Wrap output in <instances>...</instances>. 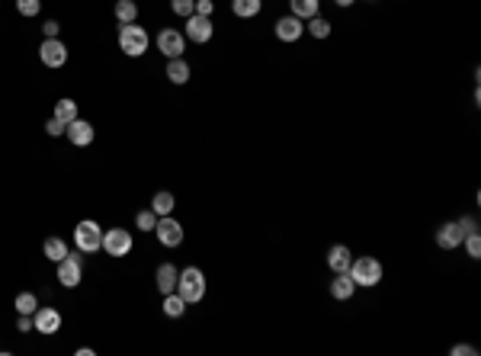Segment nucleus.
Returning <instances> with one entry per match:
<instances>
[{"label": "nucleus", "mask_w": 481, "mask_h": 356, "mask_svg": "<svg viewBox=\"0 0 481 356\" xmlns=\"http://www.w3.org/2000/svg\"><path fill=\"white\" fill-rule=\"evenodd\" d=\"M350 263H353V254H350L346 244H334V247L327 250V266H331L334 273H346Z\"/></svg>", "instance_id": "16"}, {"label": "nucleus", "mask_w": 481, "mask_h": 356, "mask_svg": "<svg viewBox=\"0 0 481 356\" xmlns=\"http://www.w3.org/2000/svg\"><path fill=\"white\" fill-rule=\"evenodd\" d=\"M135 225H138V231H154V225H158L154 209H142V212L135 215Z\"/></svg>", "instance_id": "28"}, {"label": "nucleus", "mask_w": 481, "mask_h": 356, "mask_svg": "<svg viewBox=\"0 0 481 356\" xmlns=\"http://www.w3.org/2000/svg\"><path fill=\"white\" fill-rule=\"evenodd\" d=\"M83 280V266H81V257L77 254H68L65 260H58V282L65 289H77Z\"/></svg>", "instance_id": "9"}, {"label": "nucleus", "mask_w": 481, "mask_h": 356, "mask_svg": "<svg viewBox=\"0 0 481 356\" xmlns=\"http://www.w3.org/2000/svg\"><path fill=\"white\" fill-rule=\"evenodd\" d=\"M13 305H16V311H20V315H36L39 299H36V292H20Z\"/></svg>", "instance_id": "27"}, {"label": "nucleus", "mask_w": 481, "mask_h": 356, "mask_svg": "<svg viewBox=\"0 0 481 356\" xmlns=\"http://www.w3.org/2000/svg\"><path fill=\"white\" fill-rule=\"evenodd\" d=\"M154 235H158V241L164 244V247H180L183 244V225L177 219H170V215H161L158 225H154Z\"/></svg>", "instance_id": "8"}, {"label": "nucleus", "mask_w": 481, "mask_h": 356, "mask_svg": "<svg viewBox=\"0 0 481 356\" xmlns=\"http://www.w3.org/2000/svg\"><path fill=\"white\" fill-rule=\"evenodd\" d=\"M116 20H119V26L135 23L138 20V4L135 0H116Z\"/></svg>", "instance_id": "22"}, {"label": "nucleus", "mask_w": 481, "mask_h": 356, "mask_svg": "<svg viewBox=\"0 0 481 356\" xmlns=\"http://www.w3.org/2000/svg\"><path fill=\"white\" fill-rule=\"evenodd\" d=\"M452 356H478V347H472V343H456Z\"/></svg>", "instance_id": "34"}, {"label": "nucleus", "mask_w": 481, "mask_h": 356, "mask_svg": "<svg viewBox=\"0 0 481 356\" xmlns=\"http://www.w3.org/2000/svg\"><path fill=\"white\" fill-rule=\"evenodd\" d=\"M212 10H215V4H212V0H196V13H199V16H212Z\"/></svg>", "instance_id": "36"}, {"label": "nucleus", "mask_w": 481, "mask_h": 356, "mask_svg": "<svg viewBox=\"0 0 481 356\" xmlns=\"http://www.w3.org/2000/svg\"><path fill=\"white\" fill-rule=\"evenodd\" d=\"M55 119H61V122H65V125H68V122H74L77 119V103H74V100H68V97H65V100H58V103H55Z\"/></svg>", "instance_id": "25"}, {"label": "nucleus", "mask_w": 481, "mask_h": 356, "mask_svg": "<svg viewBox=\"0 0 481 356\" xmlns=\"http://www.w3.org/2000/svg\"><path fill=\"white\" fill-rule=\"evenodd\" d=\"M462 228H459V221H443V225L436 228V247L443 250H456L459 244H462Z\"/></svg>", "instance_id": "14"}, {"label": "nucleus", "mask_w": 481, "mask_h": 356, "mask_svg": "<svg viewBox=\"0 0 481 356\" xmlns=\"http://www.w3.org/2000/svg\"><path fill=\"white\" fill-rule=\"evenodd\" d=\"M158 52H164L167 58H183V52H187V36H183L180 29H161Z\"/></svg>", "instance_id": "10"}, {"label": "nucleus", "mask_w": 481, "mask_h": 356, "mask_svg": "<svg viewBox=\"0 0 481 356\" xmlns=\"http://www.w3.org/2000/svg\"><path fill=\"white\" fill-rule=\"evenodd\" d=\"M289 10H292V16H299L302 23H305V20L318 16V10H321V0H289Z\"/></svg>", "instance_id": "18"}, {"label": "nucleus", "mask_w": 481, "mask_h": 356, "mask_svg": "<svg viewBox=\"0 0 481 356\" xmlns=\"http://www.w3.org/2000/svg\"><path fill=\"white\" fill-rule=\"evenodd\" d=\"M212 32H215V26H212L209 16H187V26H183V36H187V42H196V46H205L212 39Z\"/></svg>", "instance_id": "6"}, {"label": "nucleus", "mask_w": 481, "mask_h": 356, "mask_svg": "<svg viewBox=\"0 0 481 356\" xmlns=\"http://www.w3.org/2000/svg\"><path fill=\"white\" fill-rule=\"evenodd\" d=\"M350 280L356 282V286H363V289H372V286H379L382 282V263H379L376 257H353V263H350Z\"/></svg>", "instance_id": "1"}, {"label": "nucleus", "mask_w": 481, "mask_h": 356, "mask_svg": "<svg viewBox=\"0 0 481 356\" xmlns=\"http://www.w3.org/2000/svg\"><path fill=\"white\" fill-rule=\"evenodd\" d=\"M305 29H309V36H315V39H327L331 36V23L324 20V16H311V20H305Z\"/></svg>", "instance_id": "26"}, {"label": "nucleus", "mask_w": 481, "mask_h": 356, "mask_svg": "<svg viewBox=\"0 0 481 356\" xmlns=\"http://www.w3.org/2000/svg\"><path fill=\"white\" fill-rule=\"evenodd\" d=\"M32 331L58 334L61 331V311L58 308H36V315H32Z\"/></svg>", "instance_id": "12"}, {"label": "nucleus", "mask_w": 481, "mask_h": 356, "mask_svg": "<svg viewBox=\"0 0 481 356\" xmlns=\"http://www.w3.org/2000/svg\"><path fill=\"white\" fill-rule=\"evenodd\" d=\"M132 247H135V241H132V235H128L126 228H109V231H103V250L109 257H128Z\"/></svg>", "instance_id": "5"}, {"label": "nucleus", "mask_w": 481, "mask_h": 356, "mask_svg": "<svg viewBox=\"0 0 481 356\" xmlns=\"http://www.w3.org/2000/svg\"><path fill=\"white\" fill-rule=\"evenodd\" d=\"M74 244H77V250H81V254H97V250H103V228H100L93 219L77 221Z\"/></svg>", "instance_id": "4"}, {"label": "nucleus", "mask_w": 481, "mask_h": 356, "mask_svg": "<svg viewBox=\"0 0 481 356\" xmlns=\"http://www.w3.org/2000/svg\"><path fill=\"white\" fill-rule=\"evenodd\" d=\"M16 10L23 16H36L42 10V0H16Z\"/></svg>", "instance_id": "31"}, {"label": "nucleus", "mask_w": 481, "mask_h": 356, "mask_svg": "<svg viewBox=\"0 0 481 356\" xmlns=\"http://www.w3.org/2000/svg\"><path fill=\"white\" fill-rule=\"evenodd\" d=\"M356 292V282L350 280V273H334V282H331V296L337 302H346V299H353Z\"/></svg>", "instance_id": "17"}, {"label": "nucleus", "mask_w": 481, "mask_h": 356, "mask_svg": "<svg viewBox=\"0 0 481 356\" xmlns=\"http://www.w3.org/2000/svg\"><path fill=\"white\" fill-rule=\"evenodd\" d=\"M148 46H151L148 29H142V26H135V23L119 26V48L128 58H142V55L148 52Z\"/></svg>", "instance_id": "3"}, {"label": "nucleus", "mask_w": 481, "mask_h": 356, "mask_svg": "<svg viewBox=\"0 0 481 356\" xmlns=\"http://www.w3.org/2000/svg\"><path fill=\"white\" fill-rule=\"evenodd\" d=\"M58 29H61V26L55 23V20H48V23L42 26V36H46V39H58Z\"/></svg>", "instance_id": "37"}, {"label": "nucleus", "mask_w": 481, "mask_h": 356, "mask_svg": "<svg viewBox=\"0 0 481 356\" xmlns=\"http://www.w3.org/2000/svg\"><path fill=\"white\" fill-rule=\"evenodd\" d=\"M273 32H276L279 42H299V39L305 36V23H302L299 16L289 13V16H279V20H276V29H273Z\"/></svg>", "instance_id": "11"}, {"label": "nucleus", "mask_w": 481, "mask_h": 356, "mask_svg": "<svg viewBox=\"0 0 481 356\" xmlns=\"http://www.w3.org/2000/svg\"><path fill=\"white\" fill-rule=\"evenodd\" d=\"M231 10L240 20H250V16H257L264 10V0H231Z\"/></svg>", "instance_id": "23"}, {"label": "nucleus", "mask_w": 481, "mask_h": 356, "mask_svg": "<svg viewBox=\"0 0 481 356\" xmlns=\"http://www.w3.org/2000/svg\"><path fill=\"white\" fill-rule=\"evenodd\" d=\"M177 292L187 299V305L203 302V299H205V273L199 270V266H187V270H180Z\"/></svg>", "instance_id": "2"}, {"label": "nucleus", "mask_w": 481, "mask_h": 356, "mask_svg": "<svg viewBox=\"0 0 481 356\" xmlns=\"http://www.w3.org/2000/svg\"><path fill=\"white\" fill-rule=\"evenodd\" d=\"M177 280H180V270L173 263H161L158 273H154V286H158L161 296H167V292H177Z\"/></svg>", "instance_id": "15"}, {"label": "nucleus", "mask_w": 481, "mask_h": 356, "mask_svg": "<svg viewBox=\"0 0 481 356\" xmlns=\"http://www.w3.org/2000/svg\"><path fill=\"white\" fill-rule=\"evenodd\" d=\"M462 244H466V254H468L472 260H478V257H481V235H478V231L466 235V238H462Z\"/></svg>", "instance_id": "29"}, {"label": "nucleus", "mask_w": 481, "mask_h": 356, "mask_svg": "<svg viewBox=\"0 0 481 356\" xmlns=\"http://www.w3.org/2000/svg\"><path fill=\"white\" fill-rule=\"evenodd\" d=\"M334 4H337V7H344V10H346V7H353L356 0H334Z\"/></svg>", "instance_id": "38"}, {"label": "nucleus", "mask_w": 481, "mask_h": 356, "mask_svg": "<svg viewBox=\"0 0 481 356\" xmlns=\"http://www.w3.org/2000/svg\"><path fill=\"white\" fill-rule=\"evenodd\" d=\"M151 209H154V215H170L173 212V193H167V190H158L154 196H151Z\"/></svg>", "instance_id": "24"}, {"label": "nucleus", "mask_w": 481, "mask_h": 356, "mask_svg": "<svg viewBox=\"0 0 481 356\" xmlns=\"http://www.w3.org/2000/svg\"><path fill=\"white\" fill-rule=\"evenodd\" d=\"M65 135H68V142L74 144V148H87V144L93 142V125L87 119H81V116H77L74 122H68Z\"/></svg>", "instance_id": "13"}, {"label": "nucleus", "mask_w": 481, "mask_h": 356, "mask_svg": "<svg viewBox=\"0 0 481 356\" xmlns=\"http://www.w3.org/2000/svg\"><path fill=\"white\" fill-rule=\"evenodd\" d=\"M167 81L170 83H187L189 81V64L183 58H167Z\"/></svg>", "instance_id": "19"}, {"label": "nucleus", "mask_w": 481, "mask_h": 356, "mask_svg": "<svg viewBox=\"0 0 481 356\" xmlns=\"http://www.w3.org/2000/svg\"><path fill=\"white\" fill-rule=\"evenodd\" d=\"M42 254H46L52 263H58V260L68 257L71 250H68V244L61 241V238H46V244H42Z\"/></svg>", "instance_id": "20"}, {"label": "nucleus", "mask_w": 481, "mask_h": 356, "mask_svg": "<svg viewBox=\"0 0 481 356\" xmlns=\"http://www.w3.org/2000/svg\"><path fill=\"white\" fill-rule=\"evenodd\" d=\"M39 61H42L46 68H61V64L68 61V46H65L61 39H42V46H39Z\"/></svg>", "instance_id": "7"}, {"label": "nucleus", "mask_w": 481, "mask_h": 356, "mask_svg": "<svg viewBox=\"0 0 481 356\" xmlns=\"http://www.w3.org/2000/svg\"><path fill=\"white\" fill-rule=\"evenodd\" d=\"M170 10L177 16H183V20H187V16L196 13V0H170Z\"/></svg>", "instance_id": "30"}, {"label": "nucleus", "mask_w": 481, "mask_h": 356, "mask_svg": "<svg viewBox=\"0 0 481 356\" xmlns=\"http://www.w3.org/2000/svg\"><path fill=\"white\" fill-rule=\"evenodd\" d=\"M459 228H462V235H472V231H478V221L472 219V215H462V219H456Z\"/></svg>", "instance_id": "33"}, {"label": "nucleus", "mask_w": 481, "mask_h": 356, "mask_svg": "<svg viewBox=\"0 0 481 356\" xmlns=\"http://www.w3.org/2000/svg\"><path fill=\"white\" fill-rule=\"evenodd\" d=\"M183 311H187V299L180 292H167L164 296V315L167 318H183Z\"/></svg>", "instance_id": "21"}, {"label": "nucleus", "mask_w": 481, "mask_h": 356, "mask_svg": "<svg viewBox=\"0 0 481 356\" xmlns=\"http://www.w3.org/2000/svg\"><path fill=\"white\" fill-rule=\"evenodd\" d=\"M16 331H20V334H29L32 331V315H20V318H16Z\"/></svg>", "instance_id": "35"}, {"label": "nucleus", "mask_w": 481, "mask_h": 356, "mask_svg": "<svg viewBox=\"0 0 481 356\" xmlns=\"http://www.w3.org/2000/svg\"><path fill=\"white\" fill-rule=\"evenodd\" d=\"M65 129H68V125H65V122H61V119H55V116L46 122V132H48V135H52V138L65 135Z\"/></svg>", "instance_id": "32"}]
</instances>
